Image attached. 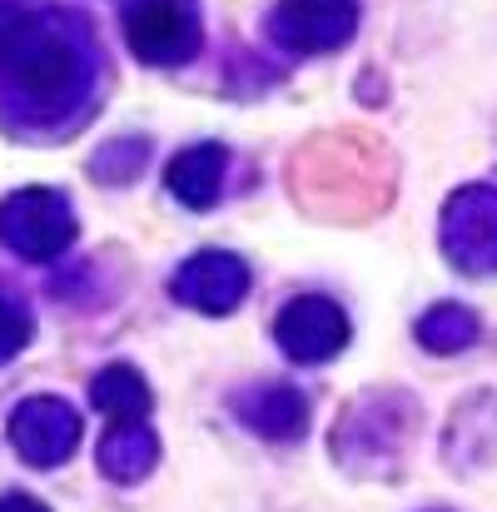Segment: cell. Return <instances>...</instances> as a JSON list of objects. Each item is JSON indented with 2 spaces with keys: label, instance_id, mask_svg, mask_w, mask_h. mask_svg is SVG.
Listing matches in <instances>:
<instances>
[{
  "label": "cell",
  "instance_id": "8",
  "mask_svg": "<svg viewBox=\"0 0 497 512\" xmlns=\"http://www.w3.org/2000/svg\"><path fill=\"white\" fill-rule=\"evenodd\" d=\"M10 443L25 453V463L55 468L80 443V413L60 398H25L10 418Z\"/></svg>",
  "mask_w": 497,
  "mask_h": 512
},
{
  "label": "cell",
  "instance_id": "11",
  "mask_svg": "<svg viewBox=\"0 0 497 512\" xmlns=\"http://www.w3.org/2000/svg\"><path fill=\"white\" fill-rule=\"evenodd\" d=\"M224 165H229L224 145H189V150H179L165 170L169 194H174L179 204H189V209H209V204L219 199Z\"/></svg>",
  "mask_w": 497,
  "mask_h": 512
},
{
  "label": "cell",
  "instance_id": "3",
  "mask_svg": "<svg viewBox=\"0 0 497 512\" xmlns=\"http://www.w3.org/2000/svg\"><path fill=\"white\" fill-rule=\"evenodd\" d=\"M443 249L463 274L497 269V189L468 184L443 204Z\"/></svg>",
  "mask_w": 497,
  "mask_h": 512
},
{
  "label": "cell",
  "instance_id": "4",
  "mask_svg": "<svg viewBox=\"0 0 497 512\" xmlns=\"http://www.w3.org/2000/svg\"><path fill=\"white\" fill-rule=\"evenodd\" d=\"M269 30L289 55H324L353 40L358 0H279Z\"/></svg>",
  "mask_w": 497,
  "mask_h": 512
},
{
  "label": "cell",
  "instance_id": "5",
  "mask_svg": "<svg viewBox=\"0 0 497 512\" xmlns=\"http://www.w3.org/2000/svg\"><path fill=\"white\" fill-rule=\"evenodd\" d=\"M125 35L145 65H184L199 50V10L189 0H145L130 10Z\"/></svg>",
  "mask_w": 497,
  "mask_h": 512
},
{
  "label": "cell",
  "instance_id": "10",
  "mask_svg": "<svg viewBox=\"0 0 497 512\" xmlns=\"http://www.w3.org/2000/svg\"><path fill=\"white\" fill-rule=\"evenodd\" d=\"M160 463V438L145 418H115L100 443V473L110 483H140Z\"/></svg>",
  "mask_w": 497,
  "mask_h": 512
},
{
  "label": "cell",
  "instance_id": "13",
  "mask_svg": "<svg viewBox=\"0 0 497 512\" xmlns=\"http://www.w3.org/2000/svg\"><path fill=\"white\" fill-rule=\"evenodd\" d=\"M418 339L428 353H463L478 339V314L463 309V304H438L418 319Z\"/></svg>",
  "mask_w": 497,
  "mask_h": 512
},
{
  "label": "cell",
  "instance_id": "15",
  "mask_svg": "<svg viewBox=\"0 0 497 512\" xmlns=\"http://www.w3.org/2000/svg\"><path fill=\"white\" fill-rule=\"evenodd\" d=\"M0 512H50V508H40V503L25 498V493H10V498H0Z\"/></svg>",
  "mask_w": 497,
  "mask_h": 512
},
{
  "label": "cell",
  "instance_id": "12",
  "mask_svg": "<svg viewBox=\"0 0 497 512\" xmlns=\"http://www.w3.org/2000/svg\"><path fill=\"white\" fill-rule=\"evenodd\" d=\"M90 398H95V408L110 413V418H145L150 403H155V398H150V383H145V373H140L135 363H110V368L95 378Z\"/></svg>",
  "mask_w": 497,
  "mask_h": 512
},
{
  "label": "cell",
  "instance_id": "14",
  "mask_svg": "<svg viewBox=\"0 0 497 512\" xmlns=\"http://www.w3.org/2000/svg\"><path fill=\"white\" fill-rule=\"evenodd\" d=\"M25 339H30V319H25V309L10 304V299L0 294V358H10Z\"/></svg>",
  "mask_w": 497,
  "mask_h": 512
},
{
  "label": "cell",
  "instance_id": "9",
  "mask_svg": "<svg viewBox=\"0 0 497 512\" xmlns=\"http://www.w3.org/2000/svg\"><path fill=\"white\" fill-rule=\"evenodd\" d=\"M234 413L259 433V438H274V443H294L309 433V403L299 388L289 383H259V388H244L234 398Z\"/></svg>",
  "mask_w": 497,
  "mask_h": 512
},
{
  "label": "cell",
  "instance_id": "6",
  "mask_svg": "<svg viewBox=\"0 0 497 512\" xmlns=\"http://www.w3.org/2000/svg\"><path fill=\"white\" fill-rule=\"evenodd\" d=\"M169 289L179 304H189L199 314H234L249 294V264L229 249H199L194 259L179 264Z\"/></svg>",
  "mask_w": 497,
  "mask_h": 512
},
{
  "label": "cell",
  "instance_id": "1",
  "mask_svg": "<svg viewBox=\"0 0 497 512\" xmlns=\"http://www.w3.org/2000/svg\"><path fill=\"white\" fill-rule=\"evenodd\" d=\"M0 70L35 120H60L85 105L95 55L85 30L20 5H0Z\"/></svg>",
  "mask_w": 497,
  "mask_h": 512
},
{
  "label": "cell",
  "instance_id": "2",
  "mask_svg": "<svg viewBox=\"0 0 497 512\" xmlns=\"http://www.w3.org/2000/svg\"><path fill=\"white\" fill-rule=\"evenodd\" d=\"M0 239L25 259H55L75 239V214L55 189H20L0 204Z\"/></svg>",
  "mask_w": 497,
  "mask_h": 512
},
{
  "label": "cell",
  "instance_id": "7",
  "mask_svg": "<svg viewBox=\"0 0 497 512\" xmlns=\"http://www.w3.org/2000/svg\"><path fill=\"white\" fill-rule=\"evenodd\" d=\"M274 339L299 363H324L333 353H343V343H348V314L324 294H299L274 319Z\"/></svg>",
  "mask_w": 497,
  "mask_h": 512
}]
</instances>
